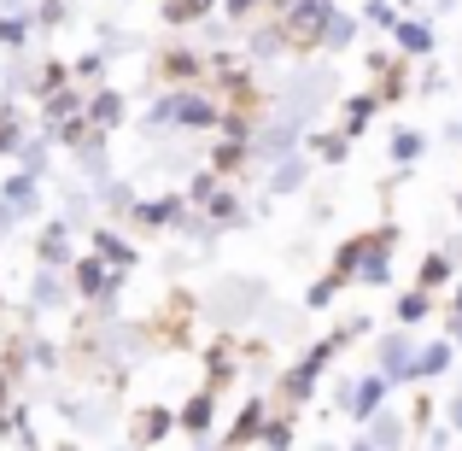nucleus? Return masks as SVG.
I'll return each mask as SVG.
<instances>
[{"label":"nucleus","instance_id":"f257e3e1","mask_svg":"<svg viewBox=\"0 0 462 451\" xmlns=\"http://www.w3.org/2000/svg\"><path fill=\"white\" fill-rule=\"evenodd\" d=\"M228 106L211 94V82H181V89H158L141 112V141H176V136H199L211 141Z\"/></svg>","mask_w":462,"mask_h":451},{"label":"nucleus","instance_id":"f03ea898","mask_svg":"<svg viewBox=\"0 0 462 451\" xmlns=\"http://www.w3.org/2000/svg\"><path fill=\"white\" fill-rule=\"evenodd\" d=\"M398 240H404V229L386 217V223H374V229H363V235H346V240H339L328 270L346 276V287H351V282H363V287H393V282H398V276H393Z\"/></svg>","mask_w":462,"mask_h":451},{"label":"nucleus","instance_id":"7ed1b4c3","mask_svg":"<svg viewBox=\"0 0 462 451\" xmlns=\"http://www.w3.org/2000/svg\"><path fill=\"white\" fill-rule=\"evenodd\" d=\"M270 299L275 294L258 282V276H217V282L199 294V316L217 323V328H228V334H246V323H258Z\"/></svg>","mask_w":462,"mask_h":451},{"label":"nucleus","instance_id":"20e7f679","mask_svg":"<svg viewBox=\"0 0 462 451\" xmlns=\"http://www.w3.org/2000/svg\"><path fill=\"white\" fill-rule=\"evenodd\" d=\"M53 410L65 417V428L77 440H106L117 434V393L112 387H94V381H70L53 393Z\"/></svg>","mask_w":462,"mask_h":451},{"label":"nucleus","instance_id":"39448f33","mask_svg":"<svg viewBox=\"0 0 462 451\" xmlns=\"http://www.w3.org/2000/svg\"><path fill=\"white\" fill-rule=\"evenodd\" d=\"M334 405H339V417H351V422L363 428V422H369L374 410H386V405H393V381H386L381 370L339 375V381H334Z\"/></svg>","mask_w":462,"mask_h":451},{"label":"nucleus","instance_id":"423d86ee","mask_svg":"<svg viewBox=\"0 0 462 451\" xmlns=\"http://www.w3.org/2000/svg\"><path fill=\"white\" fill-rule=\"evenodd\" d=\"M23 311H30L35 323H53V316L77 311L70 276H65V270H42V264H35V270H30V287H23Z\"/></svg>","mask_w":462,"mask_h":451},{"label":"nucleus","instance_id":"0eeeda50","mask_svg":"<svg viewBox=\"0 0 462 451\" xmlns=\"http://www.w3.org/2000/svg\"><path fill=\"white\" fill-rule=\"evenodd\" d=\"M416 346H421L416 328L393 323L386 334H374V370H381L393 387H410V381H416Z\"/></svg>","mask_w":462,"mask_h":451},{"label":"nucleus","instance_id":"6e6552de","mask_svg":"<svg viewBox=\"0 0 462 451\" xmlns=\"http://www.w3.org/2000/svg\"><path fill=\"white\" fill-rule=\"evenodd\" d=\"M30 258L42 264V270H70L77 264V223H65V217H42V229L30 235Z\"/></svg>","mask_w":462,"mask_h":451},{"label":"nucleus","instance_id":"1a4fd4ad","mask_svg":"<svg viewBox=\"0 0 462 451\" xmlns=\"http://www.w3.org/2000/svg\"><path fill=\"white\" fill-rule=\"evenodd\" d=\"M217 405H223V393H211V387H193L188 399L176 405V434H188L199 451H211V434H217Z\"/></svg>","mask_w":462,"mask_h":451},{"label":"nucleus","instance_id":"9d476101","mask_svg":"<svg viewBox=\"0 0 462 451\" xmlns=\"http://www.w3.org/2000/svg\"><path fill=\"white\" fill-rule=\"evenodd\" d=\"M240 53L252 59V65H282V59H293V47H287V30H282V18H270V12H263V18H252V23H240Z\"/></svg>","mask_w":462,"mask_h":451},{"label":"nucleus","instance_id":"9b49d317","mask_svg":"<svg viewBox=\"0 0 462 451\" xmlns=\"http://www.w3.org/2000/svg\"><path fill=\"white\" fill-rule=\"evenodd\" d=\"M82 235H88V247H82V252H94L100 264H112V270H129V276L141 270V247L129 240L124 223H94V229H82Z\"/></svg>","mask_w":462,"mask_h":451},{"label":"nucleus","instance_id":"f8f14e48","mask_svg":"<svg viewBox=\"0 0 462 451\" xmlns=\"http://www.w3.org/2000/svg\"><path fill=\"white\" fill-rule=\"evenodd\" d=\"M181 211H188V200H181V188H164V193H141L124 229H147V235H170Z\"/></svg>","mask_w":462,"mask_h":451},{"label":"nucleus","instance_id":"ddd939ff","mask_svg":"<svg viewBox=\"0 0 462 451\" xmlns=\"http://www.w3.org/2000/svg\"><path fill=\"white\" fill-rule=\"evenodd\" d=\"M170 434H176V405H164V399H147V405L129 410V440H135L141 451L164 446Z\"/></svg>","mask_w":462,"mask_h":451},{"label":"nucleus","instance_id":"4468645a","mask_svg":"<svg viewBox=\"0 0 462 451\" xmlns=\"http://www.w3.org/2000/svg\"><path fill=\"white\" fill-rule=\"evenodd\" d=\"M0 205H6L18 223H35V217H42V205H47L42 176H30V170L12 164V170H6V182H0Z\"/></svg>","mask_w":462,"mask_h":451},{"label":"nucleus","instance_id":"2eb2a0df","mask_svg":"<svg viewBox=\"0 0 462 451\" xmlns=\"http://www.w3.org/2000/svg\"><path fill=\"white\" fill-rule=\"evenodd\" d=\"M270 393H246L240 399V410H235V422L223 428V446L228 451H246V446H258V434H263V422H270Z\"/></svg>","mask_w":462,"mask_h":451},{"label":"nucleus","instance_id":"dca6fc26","mask_svg":"<svg viewBox=\"0 0 462 451\" xmlns=\"http://www.w3.org/2000/svg\"><path fill=\"white\" fill-rule=\"evenodd\" d=\"M386 42H393V53H398V59H410V65H428V59L439 53V35H433V18H398Z\"/></svg>","mask_w":462,"mask_h":451},{"label":"nucleus","instance_id":"f3484780","mask_svg":"<svg viewBox=\"0 0 462 451\" xmlns=\"http://www.w3.org/2000/svg\"><path fill=\"white\" fill-rule=\"evenodd\" d=\"M181 82H205V47L170 42L158 53V89H181Z\"/></svg>","mask_w":462,"mask_h":451},{"label":"nucleus","instance_id":"a211bd4d","mask_svg":"<svg viewBox=\"0 0 462 451\" xmlns=\"http://www.w3.org/2000/svg\"><path fill=\"white\" fill-rule=\"evenodd\" d=\"M82 117H88V129H100V136H117V129L129 124V94L112 89V82H100V89H88Z\"/></svg>","mask_w":462,"mask_h":451},{"label":"nucleus","instance_id":"6ab92c4d","mask_svg":"<svg viewBox=\"0 0 462 451\" xmlns=\"http://www.w3.org/2000/svg\"><path fill=\"white\" fill-rule=\"evenodd\" d=\"M199 211H205V217L217 223V235H235V229H252V217H258V211L246 205V193L235 188V182H223V188H217L211 200L199 205Z\"/></svg>","mask_w":462,"mask_h":451},{"label":"nucleus","instance_id":"aec40b11","mask_svg":"<svg viewBox=\"0 0 462 451\" xmlns=\"http://www.w3.org/2000/svg\"><path fill=\"white\" fill-rule=\"evenodd\" d=\"M310 170H316V158H310V153H293V158H282V164H270V170H263V200H287V193H305V188H310Z\"/></svg>","mask_w":462,"mask_h":451},{"label":"nucleus","instance_id":"412c9836","mask_svg":"<svg viewBox=\"0 0 462 451\" xmlns=\"http://www.w3.org/2000/svg\"><path fill=\"white\" fill-rule=\"evenodd\" d=\"M386 112V106H381V94H374V89H357V94H339V136H351V141H357V136H369V124H374V117H381Z\"/></svg>","mask_w":462,"mask_h":451},{"label":"nucleus","instance_id":"4be33fe9","mask_svg":"<svg viewBox=\"0 0 462 451\" xmlns=\"http://www.w3.org/2000/svg\"><path fill=\"white\" fill-rule=\"evenodd\" d=\"M141 188L129 176H106L100 188H94V205H100V223H129V211H135Z\"/></svg>","mask_w":462,"mask_h":451},{"label":"nucleus","instance_id":"5701e85b","mask_svg":"<svg viewBox=\"0 0 462 451\" xmlns=\"http://www.w3.org/2000/svg\"><path fill=\"white\" fill-rule=\"evenodd\" d=\"M428 147H433V136L416 129V124H393V136H386V158H393V170H416L421 158H428Z\"/></svg>","mask_w":462,"mask_h":451},{"label":"nucleus","instance_id":"b1692460","mask_svg":"<svg viewBox=\"0 0 462 451\" xmlns=\"http://www.w3.org/2000/svg\"><path fill=\"white\" fill-rule=\"evenodd\" d=\"M82 106H88V89H82V82H70V89H53L42 106H35V129H59L65 117H82Z\"/></svg>","mask_w":462,"mask_h":451},{"label":"nucleus","instance_id":"393cba45","mask_svg":"<svg viewBox=\"0 0 462 451\" xmlns=\"http://www.w3.org/2000/svg\"><path fill=\"white\" fill-rule=\"evenodd\" d=\"M351 147H357V141H351V136H339V129H328V124H310V129H305V153L316 158V164H328V170H339V164H346Z\"/></svg>","mask_w":462,"mask_h":451},{"label":"nucleus","instance_id":"a878e982","mask_svg":"<svg viewBox=\"0 0 462 451\" xmlns=\"http://www.w3.org/2000/svg\"><path fill=\"white\" fill-rule=\"evenodd\" d=\"M357 42H363V18H357V12H346V6H334V18H328L322 47H316V53H322V59H339V53H351Z\"/></svg>","mask_w":462,"mask_h":451},{"label":"nucleus","instance_id":"bb28decb","mask_svg":"<svg viewBox=\"0 0 462 451\" xmlns=\"http://www.w3.org/2000/svg\"><path fill=\"white\" fill-rule=\"evenodd\" d=\"M363 440H369L374 451H404V440H410V417H398L393 405L374 410V417L363 422Z\"/></svg>","mask_w":462,"mask_h":451},{"label":"nucleus","instance_id":"cd10ccee","mask_svg":"<svg viewBox=\"0 0 462 451\" xmlns=\"http://www.w3.org/2000/svg\"><path fill=\"white\" fill-rule=\"evenodd\" d=\"M70 158H77V170H82V182H88V188H100V182H106V176H112V136H100V129H94V136H88V141H82V147H77V153H70Z\"/></svg>","mask_w":462,"mask_h":451},{"label":"nucleus","instance_id":"c85d7f7f","mask_svg":"<svg viewBox=\"0 0 462 451\" xmlns=\"http://www.w3.org/2000/svg\"><path fill=\"white\" fill-rule=\"evenodd\" d=\"M457 276H462V270H457V264H451V258H445V252H439V247H433V252H428V258H421V264H416V282H410V287H421V294H433V299H445V294H451V282H457Z\"/></svg>","mask_w":462,"mask_h":451},{"label":"nucleus","instance_id":"c756f323","mask_svg":"<svg viewBox=\"0 0 462 451\" xmlns=\"http://www.w3.org/2000/svg\"><path fill=\"white\" fill-rule=\"evenodd\" d=\"M451 370H457V346L445 334L416 346V381H439V375H451Z\"/></svg>","mask_w":462,"mask_h":451},{"label":"nucleus","instance_id":"7c9ffc66","mask_svg":"<svg viewBox=\"0 0 462 451\" xmlns=\"http://www.w3.org/2000/svg\"><path fill=\"white\" fill-rule=\"evenodd\" d=\"M35 136V124L23 117V100H0V158H18V147Z\"/></svg>","mask_w":462,"mask_h":451},{"label":"nucleus","instance_id":"2f4dec72","mask_svg":"<svg viewBox=\"0 0 462 451\" xmlns=\"http://www.w3.org/2000/svg\"><path fill=\"white\" fill-rule=\"evenodd\" d=\"M170 235H176L181 247H193V252H211L217 240H223V235H217V223H211L205 211H193V205H188V211L176 217V229H170Z\"/></svg>","mask_w":462,"mask_h":451},{"label":"nucleus","instance_id":"473e14b6","mask_svg":"<svg viewBox=\"0 0 462 451\" xmlns=\"http://www.w3.org/2000/svg\"><path fill=\"white\" fill-rule=\"evenodd\" d=\"M433 311H439V299L421 294V287H404V294L393 299V323H398V328H421V323H433Z\"/></svg>","mask_w":462,"mask_h":451},{"label":"nucleus","instance_id":"72a5a7b5","mask_svg":"<svg viewBox=\"0 0 462 451\" xmlns=\"http://www.w3.org/2000/svg\"><path fill=\"white\" fill-rule=\"evenodd\" d=\"M30 42H35V18L30 12H0V53L18 59V53H30Z\"/></svg>","mask_w":462,"mask_h":451},{"label":"nucleus","instance_id":"f704fd0d","mask_svg":"<svg viewBox=\"0 0 462 451\" xmlns=\"http://www.w3.org/2000/svg\"><path fill=\"white\" fill-rule=\"evenodd\" d=\"M164 30H199L205 18H217V0H164Z\"/></svg>","mask_w":462,"mask_h":451},{"label":"nucleus","instance_id":"c9c22d12","mask_svg":"<svg viewBox=\"0 0 462 451\" xmlns=\"http://www.w3.org/2000/svg\"><path fill=\"white\" fill-rule=\"evenodd\" d=\"M106 70H112V53H106V47H88V53L70 59V82H82V89H100Z\"/></svg>","mask_w":462,"mask_h":451},{"label":"nucleus","instance_id":"e433bc0d","mask_svg":"<svg viewBox=\"0 0 462 451\" xmlns=\"http://www.w3.org/2000/svg\"><path fill=\"white\" fill-rule=\"evenodd\" d=\"M53 89H70V65H65V59H35V89H30V100L42 106Z\"/></svg>","mask_w":462,"mask_h":451},{"label":"nucleus","instance_id":"4c0bfd02","mask_svg":"<svg viewBox=\"0 0 462 451\" xmlns=\"http://www.w3.org/2000/svg\"><path fill=\"white\" fill-rule=\"evenodd\" d=\"M53 141H47V136H30V141H23V147H18V158H12V164H18V170H30V176H42L47 182V170H53Z\"/></svg>","mask_w":462,"mask_h":451},{"label":"nucleus","instance_id":"58836bf2","mask_svg":"<svg viewBox=\"0 0 462 451\" xmlns=\"http://www.w3.org/2000/svg\"><path fill=\"white\" fill-rule=\"evenodd\" d=\"M299 440V428H293V417L287 410H270V422H263V434H258V446L263 451H293Z\"/></svg>","mask_w":462,"mask_h":451},{"label":"nucleus","instance_id":"ea45409f","mask_svg":"<svg viewBox=\"0 0 462 451\" xmlns=\"http://www.w3.org/2000/svg\"><path fill=\"white\" fill-rule=\"evenodd\" d=\"M339 294H346V276L322 270V276H316V282L305 287V299H299V305H305V311H328V305H334Z\"/></svg>","mask_w":462,"mask_h":451},{"label":"nucleus","instance_id":"a19ab883","mask_svg":"<svg viewBox=\"0 0 462 451\" xmlns=\"http://www.w3.org/2000/svg\"><path fill=\"white\" fill-rule=\"evenodd\" d=\"M357 18H363V30H386V35H393V23L404 18V12H398L393 0H363V12H357Z\"/></svg>","mask_w":462,"mask_h":451},{"label":"nucleus","instance_id":"79ce46f5","mask_svg":"<svg viewBox=\"0 0 462 451\" xmlns=\"http://www.w3.org/2000/svg\"><path fill=\"white\" fill-rule=\"evenodd\" d=\"M30 18H35V35H42V30H59V23H70V0H35Z\"/></svg>","mask_w":462,"mask_h":451},{"label":"nucleus","instance_id":"37998d69","mask_svg":"<svg viewBox=\"0 0 462 451\" xmlns=\"http://www.w3.org/2000/svg\"><path fill=\"white\" fill-rule=\"evenodd\" d=\"M217 12H223L228 23H252V18H263V12H270V0H217Z\"/></svg>","mask_w":462,"mask_h":451},{"label":"nucleus","instance_id":"c03bdc74","mask_svg":"<svg viewBox=\"0 0 462 451\" xmlns=\"http://www.w3.org/2000/svg\"><path fill=\"white\" fill-rule=\"evenodd\" d=\"M416 94H445V70L433 65V59L421 65V77H416Z\"/></svg>","mask_w":462,"mask_h":451},{"label":"nucleus","instance_id":"a18cd8bd","mask_svg":"<svg viewBox=\"0 0 462 451\" xmlns=\"http://www.w3.org/2000/svg\"><path fill=\"white\" fill-rule=\"evenodd\" d=\"M433 417H439V405H433V399L421 393L416 405H410V428H433Z\"/></svg>","mask_w":462,"mask_h":451},{"label":"nucleus","instance_id":"49530a36","mask_svg":"<svg viewBox=\"0 0 462 451\" xmlns=\"http://www.w3.org/2000/svg\"><path fill=\"white\" fill-rule=\"evenodd\" d=\"M445 316H462V276L451 282V294H445Z\"/></svg>","mask_w":462,"mask_h":451},{"label":"nucleus","instance_id":"de8ad7c7","mask_svg":"<svg viewBox=\"0 0 462 451\" xmlns=\"http://www.w3.org/2000/svg\"><path fill=\"white\" fill-rule=\"evenodd\" d=\"M12 235H18V217H12V211H6V205H0V247H6V240H12Z\"/></svg>","mask_w":462,"mask_h":451},{"label":"nucleus","instance_id":"09e8293b","mask_svg":"<svg viewBox=\"0 0 462 451\" xmlns=\"http://www.w3.org/2000/svg\"><path fill=\"white\" fill-rule=\"evenodd\" d=\"M445 417H451V434H462V393H451V405H445Z\"/></svg>","mask_w":462,"mask_h":451},{"label":"nucleus","instance_id":"8fccbe9b","mask_svg":"<svg viewBox=\"0 0 462 451\" xmlns=\"http://www.w3.org/2000/svg\"><path fill=\"white\" fill-rule=\"evenodd\" d=\"M445 340H451V346L462 352V316H445Z\"/></svg>","mask_w":462,"mask_h":451},{"label":"nucleus","instance_id":"3c124183","mask_svg":"<svg viewBox=\"0 0 462 451\" xmlns=\"http://www.w3.org/2000/svg\"><path fill=\"white\" fill-rule=\"evenodd\" d=\"M439 141H451V147H462V117H451V124L439 129Z\"/></svg>","mask_w":462,"mask_h":451},{"label":"nucleus","instance_id":"603ef678","mask_svg":"<svg viewBox=\"0 0 462 451\" xmlns=\"http://www.w3.org/2000/svg\"><path fill=\"white\" fill-rule=\"evenodd\" d=\"M439 252H445V258H451V264H457V270H462V235H451V240H445V247H439Z\"/></svg>","mask_w":462,"mask_h":451},{"label":"nucleus","instance_id":"864d4df0","mask_svg":"<svg viewBox=\"0 0 462 451\" xmlns=\"http://www.w3.org/2000/svg\"><path fill=\"white\" fill-rule=\"evenodd\" d=\"M462 0H433V18H445V12H457Z\"/></svg>","mask_w":462,"mask_h":451},{"label":"nucleus","instance_id":"5fc2aeb1","mask_svg":"<svg viewBox=\"0 0 462 451\" xmlns=\"http://www.w3.org/2000/svg\"><path fill=\"white\" fill-rule=\"evenodd\" d=\"M35 0H0V12H30Z\"/></svg>","mask_w":462,"mask_h":451},{"label":"nucleus","instance_id":"6e6d98bb","mask_svg":"<svg viewBox=\"0 0 462 451\" xmlns=\"http://www.w3.org/2000/svg\"><path fill=\"white\" fill-rule=\"evenodd\" d=\"M53 451H82V440H77V434H70V440H59Z\"/></svg>","mask_w":462,"mask_h":451},{"label":"nucleus","instance_id":"4d7b16f0","mask_svg":"<svg viewBox=\"0 0 462 451\" xmlns=\"http://www.w3.org/2000/svg\"><path fill=\"white\" fill-rule=\"evenodd\" d=\"M0 270H6V258H0ZM0 316H6V282H0Z\"/></svg>","mask_w":462,"mask_h":451},{"label":"nucleus","instance_id":"13d9d810","mask_svg":"<svg viewBox=\"0 0 462 451\" xmlns=\"http://www.w3.org/2000/svg\"><path fill=\"white\" fill-rule=\"evenodd\" d=\"M346 451H374V446H369V440H363V434H357V440H351Z\"/></svg>","mask_w":462,"mask_h":451},{"label":"nucleus","instance_id":"bf43d9fd","mask_svg":"<svg viewBox=\"0 0 462 451\" xmlns=\"http://www.w3.org/2000/svg\"><path fill=\"white\" fill-rule=\"evenodd\" d=\"M112 451H141V446H135V440H117V446H112Z\"/></svg>","mask_w":462,"mask_h":451},{"label":"nucleus","instance_id":"052dcab7","mask_svg":"<svg viewBox=\"0 0 462 451\" xmlns=\"http://www.w3.org/2000/svg\"><path fill=\"white\" fill-rule=\"evenodd\" d=\"M451 205H457V217H462V188H457V200H451Z\"/></svg>","mask_w":462,"mask_h":451},{"label":"nucleus","instance_id":"680f3d73","mask_svg":"<svg viewBox=\"0 0 462 451\" xmlns=\"http://www.w3.org/2000/svg\"><path fill=\"white\" fill-rule=\"evenodd\" d=\"M211 451H228V446H211Z\"/></svg>","mask_w":462,"mask_h":451},{"label":"nucleus","instance_id":"e2e57ef3","mask_svg":"<svg viewBox=\"0 0 462 451\" xmlns=\"http://www.w3.org/2000/svg\"><path fill=\"white\" fill-rule=\"evenodd\" d=\"M158 6H164V0H158Z\"/></svg>","mask_w":462,"mask_h":451}]
</instances>
